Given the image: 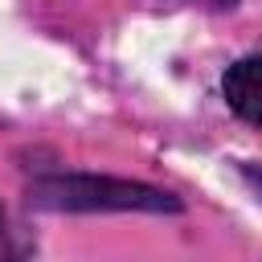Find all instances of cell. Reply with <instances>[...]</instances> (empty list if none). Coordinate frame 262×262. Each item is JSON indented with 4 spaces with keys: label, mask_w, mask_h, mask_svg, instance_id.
<instances>
[{
    "label": "cell",
    "mask_w": 262,
    "mask_h": 262,
    "mask_svg": "<svg viewBox=\"0 0 262 262\" xmlns=\"http://www.w3.org/2000/svg\"><path fill=\"white\" fill-rule=\"evenodd\" d=\"M229 106L237 119H246L250 127H262V57H242L225 70L221 82Z\"/></svg>",
    "instance_id": "obj_2"
},
{
    "label": "cell",
    "mask_w": 262,
    "mask_h": 262,
    "mask_svg": "<svg viewBox=\"0 0 262 262\" xmlns=\"http://www.w3.org/2000/svg\"><path fill=\"white\" fill-rule=\"evenodd\" d=\"M33 209H57V213H180V201L164 188L139 184V180H115V176H41L25 188Z\"/></svg>",
    "instance_id": "obj_1"
},
{
    "label": "cell",
    "mask_w": 262,
    "mask_h": 262,
    "mask_svg": "<svg viewBox=\"0 0 262 262\" xmlns=\"http://www.w3.org/2000/svg\"><path fill=\"white\" fill-rule=\"evenodd\" d=\"M205 4H213V8H233L237 0H205Z\"/></svg>",
    "instance_id": "obj_3"
}]
</instances>
